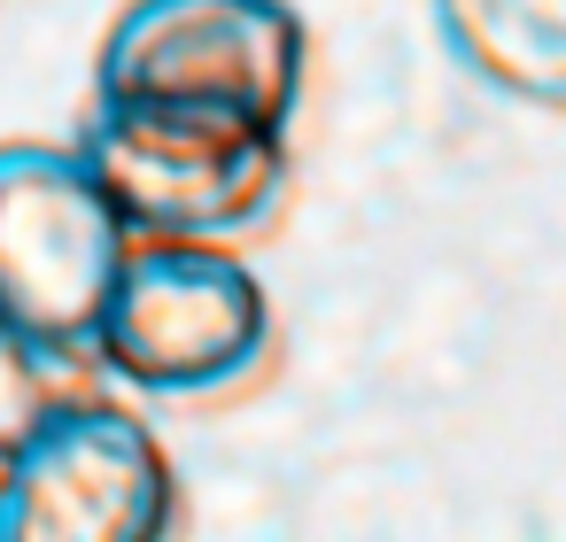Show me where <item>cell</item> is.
<instances>
[{
    "mask_svg": "<svg viewBox=\"0 0 566 542\" xmlns=\"http://www.w3.org/2000/svg\"><path fill=\"white\" fill-rule=\"evenodd\" d=\"M280 318L233 241H133L94 318V364L148 403L210 411L272 372Z\"/></svg>",
    "mask_w": 566,
    "mask_h": 542,
    "instance_id": "1",
    "label": "cell"
},
{
    "mask_svg": "<svg viewBox=\"0 0 566 542\" xmlns=\"http://www.w3.org/2000/svg\"><path fill=\"white\" fill-rule=\"evenodd\" d=\"M71 148L94 163L133 241H256L280 225L295 187L287 132L226 109L94 94Z\"/></svg>",
    "mask_w": 566,
    "mask_h": 542,
    "instance_id": "2",
    "label": "cell"
},
{
    "mask_svg": "<svg viewBox=\"0 0 566 542\" xmlns=\"http://www.w3.org/2000/svg\"><path fill=\"white\" fill-rule=\"evenodd\" d=\"M311 78V32L287 0H125L94 47V94L226 109L295 125Z\"/></svg>",
    "mask_w": 566,
    "mask_h": 542,
    "instance_id": "3",
    "label": "cell"
},
{
    "mask_svg": "<svg viewBox=\"0 0 566 542\" xmlns=\"http://www.w3.org/2000/svg\"><path fill=\"white\" fill-rule=\"evenodd\" d=\"M179 527V472L156 426L109 395H55L0 457V542H156Z\"/></svg>",
    "mask_w": 566,
    "mask_h": 542,
    "instance_id": "4",
    "label": "cell"
},
{
    "mask_svg": "<svg viewBox=\"0 0 566 542\" xmlns=\"http://www.w3.org/2000/svg\"><path fill=\"white\" fill-rule=\"evenodd\" d=\"M133 225L94 163L55 140H0V310L48 349L94 364V318L117 287Z\"/></svg>",
    "mask_w": 566,
    "mask_h": 542,
    "instance_id": "5",
    "label": "cell"
},
{
    "mask_svg": "<svg viewBox=\"0 0 566 542\" xmlns=\"http://www.w3.org/2000/svg\"><path fill=\"white\" fill-rule=\"evenodd\" d=\"M458 71L520 109L566 117V0H427Z\"/></svg>",
    "mask_w": 566,
    "mask_h": 542,
    "instance_id": "6",
    "label": "cell"
},
{
    "mask_svg": "<svg viewBox=\"0 0 566 542\" xmlns=\"http://www.w3.org/2000/svg\"><path fill=\"white\" fill-rule=\"evenodd\" d=\"M78 357H63V349H48L40 333H24L9 310H0V457H9L24 434H32V418L55 403V395H71L78 387Z\"/></svg>",
    "mask_w": 566,
    "mask_h": 542,
    "instance_id": "7",
    "label": "cell"
}]
</instances>
